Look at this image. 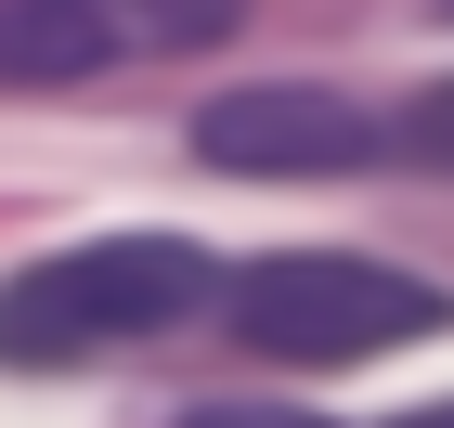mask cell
Segmentation results:
<instances>
[{
  "label": "cell",
  "mask_w": 454,
  "mask_h": 428,
  "mask_svg": "<svg viewBox=\"0 0 454 428\" xmlns=\"http://www.w3.org/2000/svg\"><path fill=\"white\" fill-rule=\"evenodd\" d=\"M377 156H403V169L454 182V78H428L416 105H389V117H377Z\"/></svg>",
  "instance_id": "obj_5"
},
{
  "label": "cell",
  "mask_w": 454,
  "mask_h": 428,
  "mask_svg": "<svg viewBox=\"0 0 454 428\" xmlns=\"http://www.w3.org/2000/svg\"><path fill=\"white\" fill-rule=\"evenodd\" d=\"M208 312V247L182 234H105V247H52L27 273H0V363H78L130 351Z\"/></svg>",
  "instance_id": "obj_1"
},
{
  "label": "cell",
  "mask_w": 454,
  "mask_h": 428,
  "mask_svg": "<svg viewBox=\"0 0 454 428\" xmlns=\"http://www.w3.org/2000/svg\"><path fill=\"white\" fill-rule=\"evenodd\" d=\"M182 428H338V416H312V402H195Z\"/></svg>",
  "instance_id": "obj_6"
},
{
  "label": "cell",
  "mask_w": 454,
  "mask_h": 428,
  "mask_svg": "<svg viewBox=\"0 0 454 428\" xmlns=\"http://www.w3.org/2000/svg\"><path fill=\"white\" fill-rule=\"evenodd\" d=\"M195 156L234 182H338L377 156V117L350 91H312V78H247L221 105H195Z\"/></svg>",
  "instance_id": "obj_3"
},
{
  "label": "cell",
  "mask_w": 454,
  "mask_h": 428,
  "mask_svg": "<svg viewBox=\"0 0 454 428\" xmlns=\"http://www.w3.org/2000/svg\"><path fill=\"white\" fill-rule=\"evenodd\" d=\"M130 52L117 0H0V91H78Z\"/></svg>",
  "instance_id": "obj_4"
},
{
  "label": "cell",
  "mask_w": 454,
  "mask_h": 428,
  "mask_svg": "<svg viewBox=\"0 0 454 428\" xmlns=\"http://www.w3.org/2000/svg\"><path fill=\"white\" fill-rule=\"evenodd\" d=\"M428 324H442V285L364 247H273L234 273V338L273 363H350L389 338H428Z\"/></svg>",
  "instance_id": "obj_2"
},
{
  "label": "cell",
  "mask_w": 454,
  "mask_h": 428,
  "mask_svg": "<svg viewBox=\"0 0 454 428\" xmlns=\"http://www.w3.org/2000/svg\"><path fill=\"white\" fill-rule=\"evenodd\" d=\"M442 13H454V0H442Z\"/></svg>",
  "instance_id": "obj_8"
},
{
  "label": "cell",
  "mask_w": 454,
  "mask_h": 428,
  "mask_svg": "<svg viewBox=\"0 0 454 428\" xmlns=\"http://www.w3.org/2000/svg\"><path fill=\"white\" fill-rule=\"evenodd\" d=\"M403 428H454V402H428V416H403Z\"/></svg>",
  "instance_id": "obj_7"
}]
</instances>
